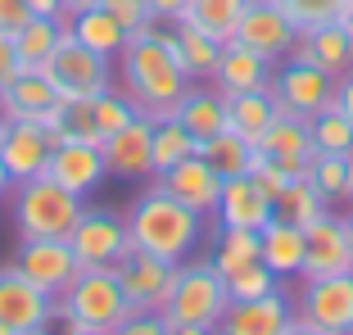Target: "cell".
<instances>
[{
	"mask_svg": "<svg viewBox=\"0 0 353 335\" xmlns=\"http://www.w3.org/2000/svg\"><path fill=\"white\" fill-rule=\"evenodd\" d=\"M114 86L132 95L141 114H172L176 100L190 91V73L176 54V32H163V23L123 45L114 59Z\"/></svg>",
	"mask_w": 353,
	"mask_h": 335,
	"instance_id": "6da1fadb",
	"label": "cell"
},
{
	"mask_svg": "<svg viewBox=\"0 0 353 335\" xmlns=\"http://www.w3.org/2000/svg\"><path fill=\"white\" fill-rule=\"evenodd\" d=\"M127 231H132L136 250H150L168 263H186L204 241V213H195L190 204L168 195L150 177V186L127 204Z\"/></svg>",
	"mask_w": 353,
	"mask_h": 335,
	"instance_id": "7a4b0ae2",
	"label": "cell"
},
{
	"mask_svg": "<svg viewBox=\"0 0 353 335\" xmlns=\"http://www.w3.org/2000/svg\"><path fill=\"white\" fill-rule=\"evenodd\" d=\"M227 304H231V290H227V276H222L218 263H213V254H208V258H195V254H190L186 263H176L172 294H168V304H163L168 335L218 331V322L227 317Z\"/></svg>",
	"mask_w": 353,
	"mask_h": 335,
	"instance_id": "3957f363",
	"label": "cell"
},
{
	"mask_svg": "<svg viewBox=\"0 0 353 335\" xmlns=\"http://www.w3.org/2000/svg\"><path fill=\"white\" fill-rule=\"evenodd\" d=\"M54 317L73 335H118L132 308L114 267H82L77 281L54 299Z\"/></svg>",
	"mask_w": 353,
	"mask_h": 335,
	"instance_id": "277c9868",
	"label": "cell"
},
{
	"mask_svg": "<svg viewBox=\"0 0 353 335\" xmlns=\"http://www.w3.org/2000/svg\"><path fill=\"white\" fill-rule=\"evenodd\" d=\"M82 209H86V199L50 177L14 181V190H10V218H14L19 241H32V236H68L77 227V218H82Z\"/></svg>",
	"mask_w": 353,
	"mask_h": 335,
	"instance_id": "5b68a950",
	"label": "cell"
},
{
	"mask_svg": "<svg viewBox=\"0 0 353 335\" xmlns=\"http://www.w3.org/2000/svg\"><path fill=\"white\" fill-rule=\"evenodd\" d=\"M294 335H353V272L299 276Z\"/></svg>",
	"mask_w": 353,
	"mask_h": 335,
	"instance_id": "8992f818",
	"label": "cell"
},
{
	"mask_svg": "<svg viewBox=\"0 0 353 335\" xmlns=\"http://www.w3.org/2000/svg\"><path fill=\"white\" fill-rule=\"evenodd\" d=\"M50 322H59L54 294H46L14 263H5L0 267V335H41L50 331Z\"/></svg>",
	"mask_w": 353,
	"mask_h": 335,
	"instance_id": "52a82bcc",
	"label": "cell"
},
{
	"mask_svg": "<svg viewBox=\"0 0 353 335\" xmlns=\"http://www.w3.org/2000/svg\"><path fill=\"white\" fill-rule=\"evenodd\" d=\"M272 100H276V109H285V114H322L326 105H335V77L326 73V68H317V63L299 59V54H290V59H281L276 68H272Z\"/></svg>",
	"mask_w": 353,
	"mask_h": 335,
	"instance_id": "ba28073f",
	"label": "cell"
},
{
	"mask_svg": "<svg viewBox=\"0 0 353 335\" xmlns=\"http://www.w3.org/2000/svg\"><path fill=\"white\" fill-rule=\"evenodd\" d=\"M41 73L54 82V91H59L63 100H82V95H100L104 86H114V59L86 50L73 32H68Z\"/></svg>",
	"mask_w": 353,
	"mask_h": 335,
	"instance_id": "9c48e42d",
	"label": "cell"
},
{
	"mask_svg": "<svg viewBox=\"0 0 353 335\" xmlns=\"http://www.w3.org/2000/svg\"><path fill=\"white\" fill-rule=\"evenodd\" d=\"M68 245H73L77 263L82 267H114L127 250H132V231H127V209H95L86 204L77 227L68 231Z\"/></svg>",
	"mask_w": 353,
	"mask_h": 335,
	"instance_id": "30bf717a",
	"label": "cell"
},
{
	"mask_svg": "<svg viewBox=\"0 0 353 335\" xmlns=\"http://www.w3.org/2000/svg\"><path fill=\"white\" fill-rule=\"evenodd\" d=\"M114 272H118V285H123L132 313H163L168 294H172V281H176V263L132 245V250L114 263Z\"/></svg>",
	"mask_w": 353,
	"mask_h": 335,
	"instance_id": "8fae6325",
	"label": "cell"
},
{
	"mask_svg": "<svg viewBox=\"0 0 353 335\" xmlns=\"http://www.w3.org/2000/svg\"><path fill=\"white\" fill-rule=\"evenodd\" d=\"M14 267H19L32 285H41L46 294H54V299H59V294L77 281V272H82V263H77L68 236H32V241H19Z\"/></svg>",
	"mask_w": 353,
	"mask_h": 335,
	"instance_id": "7c38bea8",
	"label": "cell"
},
{
	"mask_svg": "<svg viewBox=\"0 0 353 335\" xmlns=\"http://www.w3.org/2000/svg\"><path fill=\"white\" fill-rule=\"evenodd\" d=\"M236 41L250 45L254 54H263L268 63H281V59H290L294 45H299V23L281 10L276 0H250L245 14H240Z\"/></svg>",
	"mask_w": 353,
	"mask_h": 335,
	"instance_id": "4fadbf2b",
	"label": "cell"
},
{
	"mask_svg": "<svg viewBox=\"0 0 353 335\" xmlns=\"http://www.w3.org/2000/svg\"><path fill=\"white\" fill-rule=\"evenodd\" d=\"M104 168L118 181H150L154 177V114H136L123 132L104 136Z\"/></svg>",
	"mask_w": 353,
	"mask_h": 335,
	"instance_id": "5bb4252c",
	"label": "cell"
},
{
	"mask_svg": "<svg viewBox=\"0 0 353 335\" xmlns=\"http://www.w3.org/2000/svg\"><path fill=\"white\" fill-rule=\"evenodd\" d=\"M222 335H294V299L285 290H268L259 299L227 304V317L218 322Z\"/></svg>",
	"mask_w": 353,
	"mask_h": 335,
	"instance_id": "9a60e30c",
	"label": "cell"
},
{
	"mask_svg": "<svg viewBox=\"0 0 353 335\" xmlns=\"http://www.w3.org/2000/svg\"><path fill=\"white\" fill-rule=\"evenodd\" d=\"M276 213L272 195L263 190V181L254 172H240V177H222V195H218V227H245V231H263Z\"/></svg>",
	"mask_w": 353,
	"mask_h": 335,
	"instance_id": "2e32d148",
	"label": "cell"
},
{
	"mask_svg": "<svg viewBox=\"0 0 353 335\" xmlns=\"http://www.w3.org/2000/svg\"><path fill=\"white\" fill-rule=\"evenodd\" d=\"M46 177L68 186L73 195L91 199L95 190L109 181V168H104V150L86 145V141H59L50 150V163H46Z\"/></svg>",
	"mask_w": 353,
	"mask_h": 335,
	"instance_id": "e0dca14e",
	"label": "cell"
},
{
	"mask_svg": "<svg viewBox=\"0 0 353 335\" xmlns=\"http://www.w3.org/2000/svg\"><path fill=\"white\" fill-rule=\"evenodd\" d=\"M308 254H303V276H335L349 272V213L326 209L317 222L303 227Z\"/></svg>",
	"mask_w": 353,
	"mask_h": 335,
	"instance_id": "ac0fdd59",
	"label": "cell"
},
{
	"mask_svg": "<svg viewBox=\"0 0 353 335\" xmlns=\"http://www.w3.org/2000/svg\"><path fill=\"white\" fill-rule=\"evenodd\" d=\"M50 150H54V136L46 123H10L5 141H0V163L14 181H32V177H46Z\"/></svg>",
	"mask_w": 353,
	"mask_h": 335,
	"instance_id": "d6986e66",
	"label": "cell"
},
{
	"mask_svg": "<svg viewBox=\"0 0 353 335\" xmlns=\"http://www.w3.org/2000/svg\"><path fill=\"white\" fill-rule=\"evenodd\" d=\"M154 181L168 190V195H176L181 204H190L195 213H204V218H213V209H218V195H222V172H218L213 163H208L204 154L181 159L176 168L159 172Z\"/></svg>",
	"mask_w": 353,
	"mask_h": 335,
	"instance_id": "ffe728a7",
	"label": "cell"
},
{
	"mask_svg": "<svg viewBox=\"0 0 353 335\" xmlns=\"http://www.w3.org/2000/svg\"><path fill=\"white\" fill-rule=\"evenodd\" d=\"M59 100L63 95L54 91V82L41 68H19V77L0 91V114L10 123H46Z\"/></svg>",
	"mask_w": 353,
	"mask_h": 335,
	"instance_id": "44dd1931",
	"label": "cell"
},
{
	"mask_svg": "<svg viewBox=\"0 0 353 335\" xmlns=\"http://www.w3.org/2000/svg\"><path fill=\"white\" fill-rule=\"evenodd\" d=\"M272 68H276V63H268L263 54H254L250 45H240L236 37H231V41H222L218 68H213V77H208V82L218 86L222 95L268 91V86H272Z\"/></svg>",
	"mask_w": 353,
	"mask_h": 335,
	"instance_id": "7402d4cb",
	"label": "cell"
},
{
	"mask_svg": "<svg viewBox=\"0 0 353 335\" xmlns=\"http://www.w3.org/2000/svg\"><path fill=\"white\" fill-rule=\"evenodd\" d=\"M303 254H308V236H303V227H294V222L276 218L272 213V222L259 231V258L268 263L272 272H276V281H299L303 276Z\"/></svg>",
	"mask_w": 353,
	"mask_h": 335,
	"instance_id": "603a6c76",
	"label": "cell"
},
{
	"mask_svg": "<svg viewBox=\"0 0 353 335\" xmlns=\"http://www.w3.org/2000/svg\"><path fill=\"white\" fill-rule=\"evenodd\" d=\"M259 150H263L268 159H276V163L294 168V172L303 177V172H308V163H312V154H317L308 118H303V114H285V109H276L272 127L263 132V141H259Z\"/></svg>",
	"mask_w": 353,
	"mask_h": 335,
	"instance_id": "cb8c5ba5",
	"label": "cell"
},
{
	"mask_svg": "<svg viewBox=\"0 0 353 335\" xmlns=\"http://www.w3.org/2000/svg\"><path fill=\"white\" fill-rule=\"evenodd\" d=\"M294 54L308 59V63H317V68H326L331 77H340V73L353 68V32L344 28L340 19L335 23H317V28H299Z\"/></svg>",
	"mask_w": 353,
	"mask_h": 335,
	"instance_id": "d4e9b609",
	"label": "cell"
},
{
	"mask_svg": "<svg viewBox=\"0 0 353 335\" xmlns=\"http://www.w3.org/2000/svg\"><path fill=\"white\" fill-rule=\"evenodd\" d=\"M172 114L181 118V127L195 141H213L218 132H227V95L213 82H190V91L176 100Z\"/></svg>",
	"mask_w": 353,
	"mask_h": 335,
	"instance_id": "484cf974",
	"label": "cell"
},
{
	"mask_svg": "<svg viewBox=\"0 0 353 335\" xmlns=\"http://www.w3.org/2000/svg\"><path fill=\"white\" fill-rule=\"evenodd\" d=\"M68 37V19H50V14H32L19 32H14V54L19 68H46L59 41Z\"/></svg>",
	"mask_w": 353,
	"mask_h": 335,
	"instance_id": "4316f807",
	"label": "cell"
},
{
	"mask_svg": "<svg viewBox=\"0 0 353 335\" xmlns=\"http://www.w3.org/2000/svg\"><path fill=\"white\" fill-rule=\"evenodd\" d=\"M68 32H73V37L86 45V50L104 54V59H118V54H123V45L132 41V32H127L109 10H104V5L73 14V19H68Z\"/></svg>",
	"mask_w": 353,
	"mask_h": 335,
	"instance_id": "83f0119b",
	"label": "cell"
},
{
	"mask_svg": "<svg viewBox=\"0 0 353 335\" xmlns=\"http://www.w3.org/2000/svg\"><path fill=\"white\" fill-rule=\"evenodd\" d=\"M303 177L317 186V195L326 199V209H349V195H353V154H322V150H317Z\"/></svg>",
	"mask_w": 353,
	"mask_h": 335,
	"instance_id": "f1b7e54d",
	"label": "cell"
},
{
	"mask_svg": "<svg viewBox=\"0 0 353 335\" xmlns=\"http://www.w3.org/2000/svg\"><path fill=\"white\" fill-rule=\"evenodd\" d=\"M276 118V100L272 91H240V95H227V127L240 132V136H250L254 145L263 141V132L272 127Z\"/></svg>",
	"mask_w": 353,
	"mask_h": 335,
	"instance_id": "f546056e",
	"label": "cell"
},
{
	"mask_svg": "<svg viewBox=\"0 0 353 335\" xmlns=\"http://www.w3.org/2000/svg\"><path fill=\"white\" fill-rule=\"evenodd\" d=\"M46 127H50L54 145L59 141H86V145H100V127H95V109H91V95H82V100H59L54 105V114L46 118Z\"/></svg>",
	"mask_w": 353,
	"mask_h": 335,
	"instance_id": "4dcf8cb0",
	"label": "cell"
},
{
	"mask_svg": "<svg viewBox=\"0 0 353 335\" xmlns=\"http://www.w3.org/2000/svg\"><path fill=\"white\" fill-rule=\"evenodd\" d=\"M250 0H190V10L181 14V23L199 28L213 41H231L240 28V14H245Z\"/></svg>",
	"mask_w": 353,
	"mask_h": 335,
	"instance_id": "1f68e13d",
	"label": "cell"
},
{
	"mask_svg": "<svg viewBox=\"0 0 353 335\" xmlns=\"http://www.w3.org/2000/svg\"><path fill=\"white\" fill-rule=\"evenodd\" d=\"M199 154L208 159V163L218 168L222 177H240V172H250L254 159H259V145H254L250 136H240V132H218L213 141H199Z\"/></svg>",
	"mask_w": 353,
	"mask_h": 335,
	"instance_id": "d6a6232c",
	"label": "cell"
},
{
	"mask_svg": "<svg viewBox=\"0 0 353 335\" xmlns=\"http://www.w3.org/2000/svg\"><path fill=\"white\" fill-rule=\"evenodd\" d=\"M172 32H176V54H181V68L190 73V82H208L213 68H218L222 41L204 37V32L190 28V23H172Z\"/></svg>",
	"mask_w": 353,
	"mask_h": 335,
	"instance_id": "836d02e7",
	"label": "cell"
},
{
	"mask_svg": "<svg viewBox=\"0 0 353 335\" xmlns=\"http://www.w3.org/2000/svg\"><path fill=\"white\" fill-rule=\"evenodd\" d=\"M190 154H199V141L181 127V118L176 114H154V177L168 172V168H176Z\"/></svg>",
	"mask_w": 353,
	"mask_h": 335,
	"instance_id": "e575fe53",
	"label": "cell"
},
{
	"mask_svg": "<svg viewBox=\"0 0 353 335\" xmlns=\"http://www.w3.org/2000/svg\"><path fill=\"white\" fill-rule=\"evenodd\" d=\"M272 204H276V218L294 222V227H308V222H317L326 213V199L317 195V186H312L308 177H294L290 186L272 199Z\"/></svg>",
	"mask_w": 353,
	"mask_h": 335,
	"instance_id": "d590c367",
	"label": "cell"
},
{
	"mask_svg": "<svg viewBox=\"0 0 353 335\" xmlns=\"http://www.w3.org/2000/svg\"><path fill=\"white\" fill-rule=\"evenodd\" d=\"M259 258V231H245V227H218V241H213V263L218 272L231 276L236 267Z\"/></svg>",
	"mask_w": 353,
	"mask_h": 335,
	"instance_id": "8d00e7d4",
	"label": "cell"
},
{
	"mask_svg": "<svg viewBox=\"0 0 353 335\" xmlns=\"http://www.w3.org/2000/svg\"><path fill=\"white\" fill-rule=\"evenodd\" d=\"M91 109H95V127H100V136H114V132H123V127L132 123L136 114H141V105H136L123 86H104L100 95H91ZM100 145H104V141H100Z\"/></svg>",
	"mask_w": 353,
	"mask_h": 335,
	"instance_id": "74e56055",
	"label": "cell"
},
{
	"mask_svg": "<svg viewBox=\"0 0 353 335\" xmlns=\"http://www.w3.org/2000/svg\"><path fill=\"white\" fill-rule=\"evenodd\" d=\"M308 127H312V145L322 150V154H353V123L335 105H326L322 114H312Z\"/></svg>",
	"mask_w": 353,
	"mask_h": 335,
	"instance_id": "f35d334b",
	"label": "cell"
},
{
	"mask_svg": "<svg viewBox=\"0 0 353 335\" xmlns=\"http://www.w3.org/2000/svg\"><path fill=\"white\" fill-rule=\"evenodd\" d=\"M276 272H272L263 258H254V263H245V267H236V272L227 276V290H231V304H240V299H259V294H268V290H276Z\"/></svg>",
	"mask_w": 353,
	"mask_h": 335,
	"instance_id": "ab89813d",
	"label": "cell"
},
{
	"mask_svg": "<svg viewBox=\"0 0 353 335\" xmlns=\"http://www.w3.org/2000/svg\"><path fill=\"white\" fill-rule=\"evenodd\" d=\"M299 28H317V23H335L353 10V0H276Z\"/></svg>",
	"mask_w": 353,
	"mask_h": 335,
	"instance_id": "60d3db41",
	"label": "cell"
},
{
	"mask_svg": "<svg viewBox=\"0 0 353 335\" xmlns=\"http://www.w3.org/2000/svg\"><path fill=\"white\" fill-rule=\"evenodd\" d=\"M104 10L114 14L118 23H123L132 37H141V32H150V28H159V19H154V10H150V0H104Z\"/></svg>",
	"mask_w": 353,
	"mask_h": 335,
	"instance_id": "b9f144b4",
	"label": "cell"
},
{
	"mask_svg": "<svg viewBox=\"0 0 353 335\" xmlns=\"http://www.w3.org/2000/svg\"><path fill=\"white\" fill-rule=\"evenodd\" d=\"M250 172H254V177L263 181V190H268L272 199H276L281 190H285V186H290L294 177H299L294 168H285V163H276V159H268V154H263V150H259V159H254V168H250Z\"/></svg>",
	"mask_w": 353,
	"mask_h": 335,
	"instance_id": "7bdbcfd3",
	"label": "cell"
},
{
	"mask_svg": "<svg viewBox=\"0 0 353 335\" xmlns=\"http://www.w3.org/2000/svg\"><path fill=\"white\" fill-rule=\"evenodd\" d=\"M118 335H168V322L163 313H132Z\"/></svg>",
	"mask_w": 353,
	"mask_h": 335,
	"instance_id": "ee69618b",
	"label": "cell"
},
{
	"mask_svg": "<svg viewBox=\"0 0 353 335\" xmlns=\"http://www.w3.org/2000/svg\"><path fill=\"white\" fill-rule=\"evenodd\" d=\"M28 19H32L28 0H0V32H5V37H14Z\"/></svg>",
	"mask_w": 353,
	"mask_h": 335,
	"instance_id": "f6af8a7d",
	"label": "cell"
},
{
	"mask_svg": "<svg viewBox=\"0 0 353 335\" xmlns=\"http://www.w3.org/2000/svg\"><path fill=\"white\" fill-rule=\"evenodd\" d=\"M19 77V54H14V37H5L0 32V91Z\"/></svg>",
	"mask_w": 353,
	"mask_h": 335,
	"instance_id": "bcb514c9",
	"label": "cell"
},
{
	"mask_svg": "<svg viewBox=\"0 0 353 335\" xmlns=\"http://www.w3.org/2000/svg\"><path fill=\"white\" fill-rule=\"evenodd\" d=\"M335 109H340V114L353 123V68L335 77Z\"/></svg>",
	"mask_w": 353,
	"mask_h": 335,
	"instance_id": "7dc6e473",
	"label": "cell"
},
{
	"mask_svg": "<svg viewBox=\"0 0 353 335\" xmlns=\"http://www.w3.org/2000/svg\"><path fill=\"white\" fill-rule=\"evenodd\" d=\"M150 10H154L159 23H181V14L190 10V0H150Z\"/></svg>",
	"mask_w": 353,
	"mask_h": 335,
	"instance_id": "c3c4849f",
	"label": "cell"
},
{
	"mask_svg": "<svg viewBox=\"0 0 353 335\" xmlns=\"http://www.w3.org/2000/svg\"><path fill=\"white\" fill-rule=\"evenodd\" d=\"M28 10L32 14H50V19H68V14H63V0H28Z\"/></svg>",
	"mask_w": 353,
	"mask_h": 335,
	"instance_id": "681fc988",
	"label": "cell"
},
{
	"mask_svg": "<svg viewBox=\"0 0 353 335\" xmlns=\"http://www.w3.org/2000/svg\"><path fill=\"white\" fill-rule=\"evenodd\" d=\"M95 5H104V0H63V14L73 19V14H82V10H95Z\"/></svg>",
	"mask_w": 353,
	"mask_h": 335,
	"instance_id": "f907efd6",
	"label": "cell"
},
{
	"mask_svg": "<svg viewBox=\"0 0 353 335\" xmlns=\"http://www.w3.org/2000/svg\"><path fill=\"white\" fill-rule=\"evenodd\" d=\"M10 190H14V177L5 172V163H0V199H10Z\"/></svg>",
	"mask_w": 353,
	"mask_h": 335,
	"instance_id": "816d5d0a",
	"label": "cell"
},
{
	"mask_svg": "<svg viewBox=\"0 0 353 335\" xmlns=\"http://www.w3.org/2000/svg\"><path fill=\"white\" fill-rule=\"evenodd\" d=\"M349 272H353V209H349Z\"/></svg>",
	"mask_w": 353,
	"mask_h": 335,
	"instance_id": "f5cc1de1",
	"label": "cell"
},
{
	"mask_svg": "<svg viewBox=\"0 0 353 335\" xmlns=\"http://www.w3.org/2000/svg\"><path fill=\"white\" fill-rule=\"evenodd\" d=\"M340 23H344V28H349V32H353V10H349V14H344V19H340Z\"/></svg>",
	"mask_w": 353,
	"mask_h": 335,
	"instance_id": "db71d44e",
	"label": "cell"
},
{
	"mask_svg": "<svg viewBox=\"0 0 353 335\" xmlns=\"http://www.w3.org/2000/svg\"><path fill=\"white\" fill-rule=\"evenodd\" d=\"M5 127H10V118H5V114H0V141H5Z\"/></svg>",
	"mask_w": 353,
	"mask_h": 335,
	"instance_id": "11a10c76",
	"label": "cell"
},
{
	"mask_svg": "<svg viewBox=\"0 0 353 335\" xmlns=\"http://www.w3.org/2000/svg\"><path fill=\"white\" fill-rule=\"evenodd\" d=\"M349 209H353V195H349Z\"/></svg>",
	"mask_w": 353,
	"mask_h": 335,
	"instance_id": "9f6ffc18",
	"label": "cell"
}]
</instances>
